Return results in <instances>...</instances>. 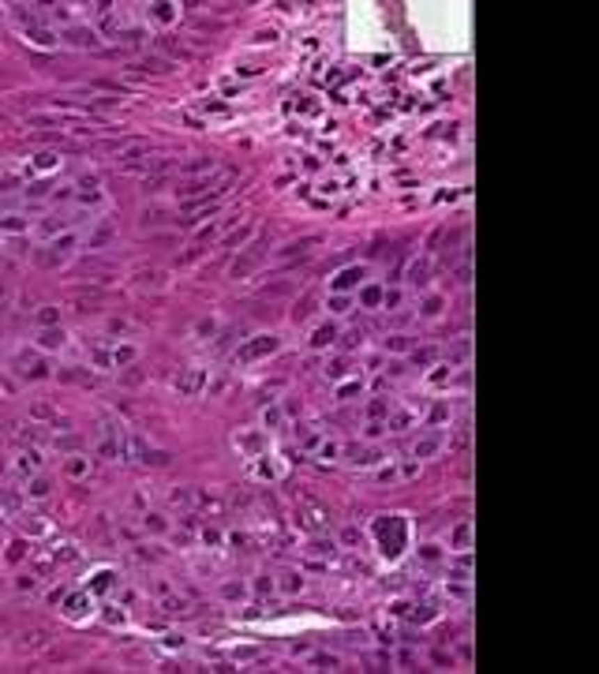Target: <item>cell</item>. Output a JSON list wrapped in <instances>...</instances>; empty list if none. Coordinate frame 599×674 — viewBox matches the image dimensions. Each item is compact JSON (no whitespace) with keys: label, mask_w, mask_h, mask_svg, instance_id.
<instances>
[{"label":"cell","mask_w":599,"mask_h":674,"mask_svg":"<svg viewBox=\"0 0 599 674\" xmlns=\"http://www.w3.org/2000/svg\"><path fill=\"white\" fill-rule=\"evenodd\" d=\"M45 641H49V629H42V626H30V629H23L19 645H23V648H42Z\"/></svg>","instance_id":"6da1fadb"},{"label":"cell","mask_w":599,"mask_h":674,"mask_svg":"<svg viewBox=\"0 0 599 674\" xmlns=\"http://www.w3.org/2000/svg\"><path fill=\"white\" fill-rule=\"evenodd\" d=\"M199 386H203V375H199V371H187L184 378H176V390H180V394H195Z\"/></svg>","instance_id":"7a4b0ae2"},{"label":"cell","mask_w":599,"mask_h":674,"mask_svg":"<svg viewBox=\"0 0 599 674\" xmlns=\"http://www.w3.org/2000/svg\"><path fill=\"white\" fill-rule=\"evenodd\" d=\"M266 349H277V341L274 337H270V341H258V345H251V349L244 352V356H258V352H266Z\"/></svg>","instance_id":"3957f363"}]
</instances>
